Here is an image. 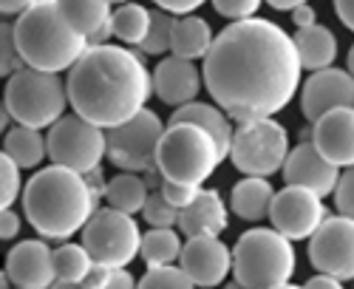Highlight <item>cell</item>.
<instances>
[{
  "label": "cell",
  "mask_w": 354,
  "mask_h": 289,
  "mask_svg": "<svg viewBox=\"0 0 354 289\" xmlns=\"http://www.w3.org/2000/svg\"><path fill=\"white\" fill-rule=\"evenodd\" d=\"M295 37L263 17L232 20L204 57V85L232 122L275 117L301 85Z\"/></svg>",
  "instance_id": "1"
},
{
  "label": "cell",
  "mask_w": 354,
  "mask_h": 289,
  "mask_svg": "<svg viewBox=\"0 0 354 289\" xmlns=\"http://www.w3.org/2000/svg\"><path fill=\"white\" fill-rule=\"evenodd\" d=\"M68 100L80 117L100 128H116L145 108L153 94V74L142 51L113 43H91L68 68Z\"/></svg>",
  "instance_id": "2"
},
{
  "label": "cell",
  "mask_w": 354,
  "mask_h": 289,
  "mask_svg": "<svg viewBox=\"0 0 354 289\" xmlns=\"http://www.w3.org/2000/svg\"><path fill=\"white\" fill-rule=\"evenodd\" d=\"M20 201L32 230L46 241H68L100 210L85 173L57 162L28 179Z\"/></svg>",
  "instance_id": "3"
},
{
  "label": "cell",
  "mask_w": 354,
  "mask_h": 289,
  "mask_svg": "<svg viewBox=\"0 0 354 289\" xmlns=\"http://www.w3.org/2000/svg\"><path fill=\"white\" fill-rule=\"evenodd\" d=\"M15 40L26 66L43 71H68L85 48L88 37L68 20L60 0H37L15 20Z\"/></svg>",
  "instance_id": "4"
},
{
  "label": "cell",
  "mask_w": 354,
  "mask_h": 289,
  "mask_svg": "<svg viewBox=\"0 0 354 289\" xmlns=\"http://www.w3.org/2000/svg\"><path fill=\"white\" fill-rule=\"evenodd\" d=\"M295 272V250L275 227H255L235 241L232 275L244 289H281Z\"/></svg>",
  "instance_id": "5"
},
{
  "label": "cell",
  "mask_w": 354,
  "mask_h": 289,
  "mask_svg": "<svg viewBox=\"0 0 354 289\" xmlns=\"http://www.w3.org/2000/svg\"><path fill=\"white\" fill-rule=\"evenodd\" d=\"M221 162L224 156L216 139L204 128L193 122H167L156 153V167L162 179L201 187Z\"/></svg>",
  "instance_id": "6"
},
{
  "label": "cell",
  "mask_w": 354,
  "mask_h": 289,
  "mask_svg": "<svg viewBox=\"0 0 354 289\" xmlns=\"http://www.w3.org/2000/svg\"><path fill=\"white\" fill-rule=\"evenodd\" d=\"M3 105L12 120L28 128H51L71 105L68 82L57 71H43L35 66H23L6 82Z\"/></svg>",
  "instance_id": "7"
},
{
  "label": "cell",
  "mask_w": 354,
  "mask_h": 289,
  "mask_svg": "<svg viewBox=\"0 0 354 289\" xmlns=\"http://www.w3.org/2000/svg\"><path fill=\"white\" fill-rule=\"evenodd\" d=\"M289 156V133L272 117H255L239 122L232 133L230 162L244 176H272L283 170Z\"/></svg>",
  "instance_id": "8"
},
{
  "label": "cell",
  "mask_w": 354,
  "mask_h": 289,
  "mask_svg": "<svg viewBox=\"0 0 354 289\" xmlns=\"http://www.w3.org/2000/svg\"><path fill=\"white\" fill-rule=\"evenodd\" d=\"M82 244L97 264L128 267L133 258H139L142 233L131 213L108 205L102 210H94V216L82 227Z\"/></svg>",
  "instance_id": "9"
},
{
  "label": "cell",
  "mask_w": 354,
  "mask_h": 289,
  "mask_svg": "<svg viewBox=\"0 0 354 289\" xmlns=\"http://www.w3.org/2000/svg\"><path fill=\"white\" fill-rule=\"evenodd\" d=\"M48 156L57 165H66L77 173H91L108 156V131L94 125L80 113H63L48 133Z\"/></svg>",
  "instance_id": "10"
},
{
  "label": "cell",
  "mask_w": 354,
  "mask_h": 289,
  "mask_svg": "<svg viewBox=\"0 0 354 289\" xmlns=\"http://www.w3.org/2000/svg\"><path fill=\"white\" fill-rule=\"evenodd\" d=\"M165 128L167 125L151 108H142L128 122L108 128V162L120 170H133V173L159 170L156 153Z\"/></svg>",
  "instance_id": "11"
},
{
  "label": "cell",
  "mask_w": 354,
  "mask_h": 289,
  "mask_svg": "<svg viewBox=\"0 0 354 289\" xmlns=\"http://www.w3.org/2000/svg\"><path fill=\"white\" fill-rule=\"evenodd\" d=\"M309 261L317 272L354 281V218L343 213L326 216L309 239Z\"/></svg>",
  "instance_id": "12"
},
{
  "label": "cell",
  "mask_w": 354,
  "mask_h": 289,
  "mask_svg": "<svg viewBox=\"0 0 354 289\" xmlns=\"http://www.w3.org/2000/svg\"><path fill=\"white\" fill-rule=\"evenodd\" d=\"M329 210L323 205V196L315 190L298 187V185H286L283 190L275 193L272 207H270V221L275 230L292 241H304L312 239L315 230L326 221Z\"/></svg>",
  "instance_id": "13"
},
{
  "label": "cell",
  "mask_w": 354,
  "mask_h": 289,
  "mask_svg": "<svg viewBox=\"0 0 354 289\" xmlns=\"http://www.w3.org/2000/svg\"><path fill=\"white\" fill-rule=\"evenodd\" d=\"M354 108V77L346 68H317L312 77H306L301 91V111L309 122L320 120L326 111L335 108Z\"/></svg>",
  "instance_id": "14"
},
{
  "label": "cell",
  "mask_w": 354,
  "mask_h": 289,
  "mask_svg": "<svg viewBox=\"0 0 354 289\" xmlns=\"http://www.w3.org/2000/svg\"><path fill=\"white\" fill-rule=\"evenodd\" d=\"M179 264L196 286H221L232 270V250L218 236H193L182 247Z\"/></svg>",
  "instance_id": "15"
},
{
  "label": "cell",
  "mask_w": 354,
  "mask_h": 289,
  "mask_svg": "<svg viewBox=\"0 0 354 289\" xmlns=\"http://www.w3.org/2000/svg\"><path fill=\"white\" fill-rule=\"evenodd\" d=\"M281 173H283L286 185H298V187L315 190L323 198H326L329 193H335L337 179H340V167L323 156L315 142H301L298 148H292Z\"/></svg>",
  "instance_id": "16"
},
{
  "label": "cell",
  "mask_w": 354,
  "mask_h": 289,
  "mask_svg": "<svg viewBox=\"0 0 354 289\" xmlns=\"http://www.w3.org/2000/svg\"><path fill=\"white\" fill-rule=\"evenodd\" d=\"M6 275L9 283L20 289H48L54 286V250L46 239L20 241L6 255Z\"/></svg>",
  "instance_id": "17"
},
{
  "label": "cell",
  "mask_w": 354,
  "mask_h": 289,
  "mask_svg": "<svg viewBox=\"0 0 354 289\" xmlns=\"http://www.w3.org/2000/svg\"><path fill=\"white\" fill-rule=\"evenodd\" d=\"M312 142L337 167H351L354 165V108L351 105L335 108L323 113L320 120H315Z\"/></svg>",
  "instance_id": "18"
},
{
  "label": "cell",
  "mask_w": 354,
  "mask_h": 289,
  "mask_svg": "<svg viewBox=\"0 0 354 289\" xmlns=\"http://www.w3.org/2000/svg\"><path fill=\"white\" fill-rule=\"evenodd\" d=\"M201 77L204 74L193 66V60L170 54L165 60H159V66L153 68V94L173 108L187 105L201 91Z\"/></svg>",
  "instance_id": "19"
},
{
  "label": "cell",
  "mask_w": 354,
  "mask_h": 289,
  "mask_svg": "<svg viewBox=\"0 0 354 289\" xmlns=\"http://www.w3.org/2000/svg\"><path fill=\"white\" fill-rule=\"evenodd\" d=\"M182 236H218L227 230V207L216 190H198V196L187 207L179 210V224Z\"/></svg>",
  "instance_id": "20"
},
{
  "label": "cell",
  "mask_w": 354,
  "mask_h": 289,
  "mask_svg": "<svg viewBox=\"0 0 354 289\" xmlns=\"http://www.w3.org/2000/svg\"><path fill=\"white\" fill-rule=\"evenodd\" d=\"M272 198H275V187L270 185L267 176H244L241 182L232 185L230 207L239 218L258 224L263 218H270Z\"/></svg>",
  "instance_id": "21"
},
{
  "label": "cell",
  "mask_w": 354,
  "mask_h": 289,
  "mask_svg": "<svg viewBox=\"0 0 354 289\" xmlns=\"http://www.w3.org/2000/svg\"><path fill=\"white\" fill-rule=\"evenodd\" d=\"M167 122H193V125L204 128V131H207V133L216 139L221 156L230 159L232 133H235V131H232L230 117H224L221 105L216 108V105H207V102L193 100V102H187V105H179V108H176V111H173V117H170Z\"/></svg>",
  "instance_id": "22"
},
{
  "label": "cell",
  "mask_w": 354,
  "mask_h": 289,
  "mask_svg": "<svg viewBox=\"0 0 354 289\" xmlns=\"http://www.w3.org/2000/svg\"><path fill=\"white\" fill-rule=\"evenodd\" d=\"M60 6L68 20L88 37V43H108V37L113 35V12L108 0H60Z\"/></svg>",
  "instance_id": "23"
},
{
  "label": "cell",
  "mask_w": 354,
  "mask_h": 289,
  "mask_svg": "<svg viewBox=\"0 0 354 289\" xmlns=\"http://www.w3.org/2000/svg\"><path fill=\"white\" fill-rule=\"evenodd\" d=\"M295 46L301 54V66L306 71L329 68L337 57V37L332 35V28L312 23V26H298L295 32Z\"/></svg>",
  "instance_id": "24"
},
{
  "label": "cell",
  "mask_w": 354,
  "mask_h": 289,
  "mask_svg": "<svg viewBox=\"0 0 354 289\" xmlns=\"http://www.w3.org/2000/svg\"><path fill=\"white\" fill-rule=\"evenodd\" d=\"M213 40L216 35L207 20L198 15H182V17H176V26H173L170 54L185 57V60H204L207 51L213 48Z\"/></svg>",
  "instance_id": "25"
},
{
  "label": "cell",
  "mask_w": 354,
  "mask_h": 289,
  "mask_svg": "<svg viewBox=\"0 0 354 289\" xmlns=\"http://www.w3.org/2000/svg\"><path fill=\"white\" fill-rule=\"evenodd\" d=\"M3 153H9L23 170H32V167H40V162L48 156V139L40 133V128H28L17 122L6 133Z\"/></svg>",
  "instance_id": "26"
},
{
  "label": "cell",
  "mask_w": 354,
  "mask_h": 289,
  "mask_svg": "<svg viewBox=\"0 0 354 289\" xmlns=\"http://www.w3.org/2000/svg\"><path fill=\"white\" fill-rule=\"evenodd\" d=\"M91 267H94V258L85 244L63 241L54 250V286H82Z\"/></svg>",
  "instance_id": "27"
},
{
  "label": "cell",
  "mask_w": 354,
  "mask_h": 289,
  "mask_svg": "<svg viewBox=\"0 0 354 289\" xmlns=\"http://www.w3.org/2000/svg\"><path fill=\"white\" fill-rule=\"evenodd\" d=\"M147 196H151V193H147V182L139 176V173H133V170L116 173V176L108 182V187H105L108 205L116 207V210H125L131 216L142 213Z\"/></svg>",
  "instance_id": "28"
},
{
  "label": "cell",
  "mask_w": 354,
  "mask_h": 289,
  "mask_svg": "<svg viewBox=\"0 0 354 289\" xmlns=\"http://www.w3.org/2000/svg\"><path fill=\"white\" fill-rule=\"evenodd\" d=\"M182 239L173 227H151L147 233L142 236V261L147 267H156V264H176L182 258Z\"/></svg>",
  "instance_id": "29"
},
{
  "label": "cell",
  "mask_w": 354,
  "mask_h": 289,
  "mask_svg": "<svg viewBox=\"0 0 354 289\" xmlns=\"http://www.w3.org/2000/svg\"><path fill=\"white\" fill-rule=\"evenodd\" d=\"M113 37H120L128 46H139L151 28V12L139 3H120V9L111 17Z\"/></svg>",
  "instance_id": "30"
},
{
  "label": "cell",
  "mask_w": 354,
  "mask_h": 289,
  "mask_svg": "<svg viewBox=\"0 0 354 289\" xmlns=\"http://www.w3.org/2000/svg\"><path fill=\"white\" fill-rule=\"evenodd\" d=\"M173 26H176V15H170L165 9L151 12V28H147L145 40L139 43V51L142 54H170Z\"/></svg>",
  "instance_id": "31"
},
{
  "label": "cell",
  "mask_w": 354,
  "mask_h": 289,
  "mask_svg": "<svg viewBox=\"0 0 354 289\" xmlns=\"http://www.w3.org/2000/svg\"><path fill=\"white\" fill-rule=\"evenodd\" d=\"M196 286L187 270L179 264H156L147 267V272L139 278V289H190Z\"/></svg>",
  "instance_id": "32"
},
{
  "label": "cell",
  "mask_w": 354,
  "mask_h": 289,
  "mask_svg": "<svg viewBox=\"0 0 354 289\" xmlns=\"http://www.w3.org/2000/svg\"><path fill=\"white\" fill-rule=\"evenodd\" d=\"M20 165L9 156V153H3L0 156V210H6V207H12L15 201L23 196V179H20Z\"/></svg>",
  "instance_id": "33"
},
{
  "label": "cell",
  "mask_w": 354,
  "mask_h": 289,
  "mask_svg": "<svg viewBox=\"0 0 354 289\" xmlns=\"http://www.w3.org/2000/svg\"><path fill=\"white\" fill-rule=\"evenodd\" d=\"M142 216H145V221L151 227H176V224H179V207L170 205L162 190L147 196L145 207H142Z\"/></svg>",
  "instance_id": "34"
},
{
  "label": "cell",
  "mask_w": 354,
  "mask_h": 289,
  "mask_svg": "<svg viewBox=\"0 0 354 289\" xmlns=\"http://www.w3.org/2000/svg\"><path fill=\"white\" fill-rule=\"evenodd\" d=\"M0 51H3L0 54V74L3 77H12L15 71H20L26 66L23 54L17 48V40H15V26L3 23V28H0Z\"/></svg>",
  "instance_id": "35"
},
{
  "label": "cell",
  "mask_w": 354,
  "mask_h": 289,
  "mask_svg": "<svg viewBox=\"0 0 354 289\" xmlns=\"http://www.w3.org/2000/svg\"><path fill=\"white\" fill-rule=\"evenodd\" d=\"M261 3H267V0H213V9L227 20H247L255 17Z\"/></svg>",
  "instance_id": "36"
},
{
  "label": "cell",
  "mask_w": 354,
  "mask_h": 289,
  "mask_svg": "<svg viewBox=\"0 0 354 289\" xmlns=\"http://www.w3.org/2000/svg\"><path fill=\"white\" fill-rule=\"evenodd\" d=\"M335 205H337V213L354 218V165L340 173L335 187Z\"/></svg>",
  "instance_id": "37"
},
{
  "label": "cell",
  "mask_w": 354,
  "mask_h": 289,
  "mask_svg": "<svg viewBox=\"0 0 354 289\" xmlns=\"http://www.w3.org/2000/svg\"><path fill=\"white\" fill-rule=\"evenodd\" d=\"M159 190L165 193V198L170 201V205H176V207H187L190 201L198 196V185H185V182H170V179H162L159 182Z\"/></svg>",
  "instance_id": "38"
},
{
  "label": "cell",
  "mask_w": 354,
  "mask_h": 289,
  "mask_svg": "<svg viewBox=\"0 0 354 289\" xmlns=\"http://www.w3.org/2000/svg\"><path fill=\"white\" fill-rule=\"evenodd\" d=\"M153 3H156L159 9L176 15V17H182V15H193L196 9H201L204 3H207V0H153Z\"/></svg>",
  "instance_id": "39"
},
{
  "label": "cell",
  "mask_w": 354,
  "mask_h": 289,
  "mask_svg": "<svg viewBox=\"0 0 354 289\" xmlns=\"http://www.w3.org/2000/svg\"><path fill=\"white\" fill-rule=\"evenodd\" d=\"M3 216H0V236H3V241H12V239H17V233H20V216L12 210V207H6V210H0Z\"/></svg>",
  "instance_id": "40"
},
{
  "label": "cell",
  "mask_w": 354,
  "mask_h": 289,
  "mask_svg": "<svg viewBox=\"0 0 354 289\" xmlns=\"http://www.w3.org/2000/svg\"><path fill=\"white\" fill-rule=\"evenodd\" d=\"M108 278H111V267L94 261V267H91V272L85 275L82 286H85V289H108Z\"/></svg>",
  "instance_id": "41"
},
{
  "label": "cell",
  "mask_w": 354,
  "mask_h": 289,
  "mask_svg": "<svg viewBox=\"0 0 354 289\" xmlns=\"http://www.w3.org/2000/svg\"><path fill=\"white\" fill-rule=\"evenodd\" d=\"M131 286H139V281H136L125 267H111L108 289H131Z\"/></svg>",
  "instance_id": "42"
},
{
  "label": "cell",
  "mask_w": 354,
  "mask_h": 289,
  "mask_svg": "<svg viewBox=\"0 0 354 289\" xmlns=\"http://www.w3.org/2000/svg\"><path fill=\"white\" fill-rule=\"evenodd\" d=\"M335 12L348 32H354V0H335Z\"/></svg>",
  "instance_id": "43"
},
{
  "label": "cell",
  "mask_w": 354,
  "mask_h": 289,
  "mask_svg": "<svg viewBox=\"0 0 354 289\" xmlns=\"http://www.w3.org/2000/svg\"><path fill=\"white\" fill-rule=\"evenodd\" d=\"M306 289H340V278H335L329 272H317L315 278L306 281Z\"/></svg>",
  "instance_id": "44"
},
{
  "label": "cell",
  "mask_w": 354,
  "mask_h": 289,
  "mask_svg": "<svg viewBox=\"0 0 354 289\" xmlns=\"http://www.w3.org/2000/svg\"><path fill=\"white\" fill-rule=\"evenodd\" d=\"M37 3V0H0V12L3 15H23L26 9H32Z\"/></svg>",
  "instance_id": "45"
},
{
  "label": "cell",
  "mask_w": 354,
  "mask_h": 289,
  "mask_svg": "<svg viewBox=\"0 0 354 289\" xmlns=\"http://www.w3.org/2000/svg\"><path fill=\"white\" fill-rule=\"evenodd\" d=\"M292 23H295V26H312V23H317V12L304 3V6H298V9H292Z\"/></svg>",
  "instance_id": "46"
},
{
  "label": "cell",
  "mask_w": 354,
  "mask_h": 289,
  "mask_svg": "<svg viewBox=\"0 0 354 289\" xmlns=\"http://www.w3.org/2000/svg\"><path fill=\"white\" fill-rule=\"evenodd\" d=\"M267 3H270L272 9H278V12H292V9L309 3V0H267Z\"/></svg>",
  "instance_id": "47"
},
{
  "label": "cell",
  "mask_w": 354,
  "mask_h": 289,
  "mask_svg": "<svg viewBox=\"0 0 354 289\" xmlns=\"http://www.w3.org/2000/svg\"><path fill=\"white\" fill-rule=\"evenodd\" d=\"M348 71H351V77H354V46L348 48Z\"/></svg>",
  "instance_id": "48"
},
{
  "label": "cell",
  "mask_w": 354,
  "mask_h": 289,
  "mask_svg": "<svg viewBox=\"0 0 354 289\" xmlns=\"http://www.w3.org/2000/svg\"><path fill=\"white\" fill-rule=\"evenodd\" d=\"M108 3L113 6V3H128V0H108Z\"/></svg>",
  "instance_id": "49"
}]
</instances>
